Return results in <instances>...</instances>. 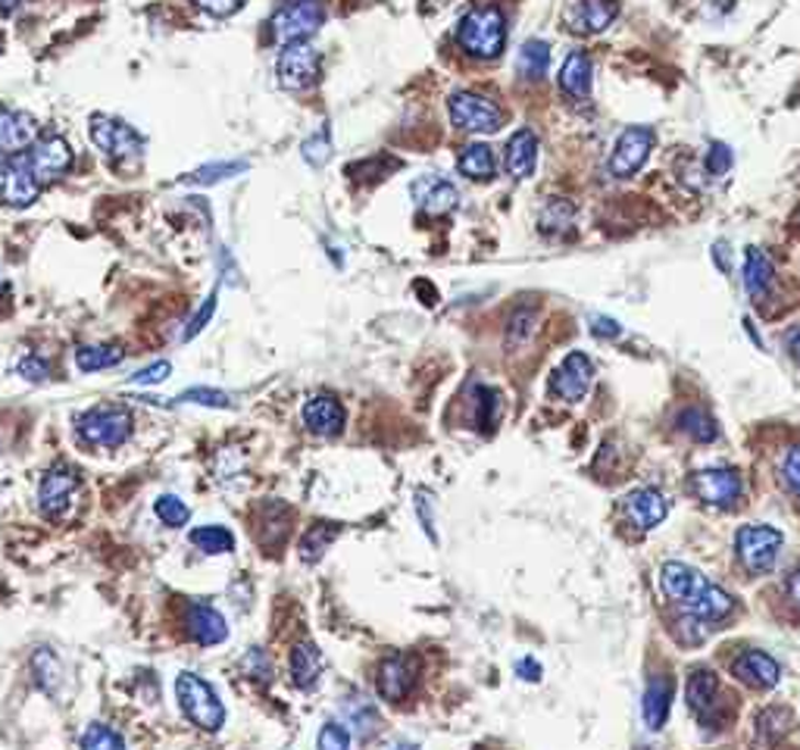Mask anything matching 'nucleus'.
<instances>
[{"instance_id": "nucleus-30", "label": "nucleus", "mask_w": 800, "mask_h": 750, "mask_svg": "<svg viewBox=\"0 0 800 750\" xmlns=\"http://www.w3.org/2000/svg\"><path fill=\"white\" fill-rule=\"evenodd\" d=\"M457 169L472 179V182H492L494 179V169H497V163H494V150L488 144H466L463 147V154H460V160H457Z\"/></svg>"}, {"instance_id": "nucleus-41", "label": "nucleus", "mask_w": 800, "mask_h": 750, "mask_svg": "<svg viewBox=\"0 0 800 750\" xmlns=\"http://www.w3.org/2000/svg\"><path fill=\"white\" fill-rule=\"evenodd\" d=\"M788 729H791V713L785 710V707H769V710L759 713L757 731L766 745H776V741H781V735H785Z\"/></svg>"}, {"instance_id": "nucleus-34", "label": "nucleus", "mask_w": 800, "mask_h": 750, "mask_svg": "<svg viewBox=\"0 0 800 750\" xmlns=\"http://www.w3.org/2000/svg\"><path fill=\"white\" fill-rule=\"evenodd\" d=\"M123 350L113 345H82L76 350V366H79V372H101V369L123 363Z\"/></svg>"}, {"instance_id": "nucleus-6", "label": "nucleus", "mask_w": 800, "mask_h": 750, "mask_svg": "<svg viewBox=\"0 0 800 750\" xmlns=\"http://www.w3.org/2000/svg\"><path fill=\"white\" fill-rule=\"evenodd\" d=\"M88 125H91V142H94V147L110 163L125 166V163H135L142 157L144 138L132 125H125L123 120H113V116L98 113V116H91Z\"/></svg>"}, {"instance_id": "nucleus-21", "label": "nucleus", "mask_w": 800, "mask_h": 750, "mask_svg": "<svg viewBox=\"0 0 800 750\" xmlns=\"http://www.w3.org/2000/svg\"><path fill=\"white\" fill-rule=\"evenodd\" d=\"M185 631L191 641L213 648V645H223L228 638L226 616L210 604H191L185 613Z\"/></svg>"}, {"instance_id": "nucleus-37", "label": "nucleus", "mask_w": 800, "mask_h": 750, "mask_svg": "<svg viewBox=\"0 0 800 750\" xmlns=\"http://www.w3.org/2000/svg\"><path fill=\"white\" fill-rule=\"evenodd\" d=\"M191 545L204 553H232L235 535L226 526H201L191 531Z\"/></svg>"}, {"instance_id": "nucleus-27", "label": "nucleus", "mask_w": 800, "mask_h": 750, "mask_svg": "<svg viewBox=\"0 0 800 750\" xmlns=\"http://www.w3.org/2000/svg\"><path fill=\"white\" fill-rule=\"evenodd\" d=\"M776 269L769 264V257L759 247H747L744 254V291L751 294V301H763L773 288Z\"/></svg>"}, {"instance_id": "nucleus-2", "label": "nucleus", "mask_w": 800, "mask_h": 750, "mask_svg": "<svg viewBox=\"0 0 800 750\" xmlns=\"http://www.w3.org/2000/svg\"><path fill=\"white\" fill-rule=\"evenodd\" d=\"M457 41L475 60H497L507 47V20L497 7H475L460 20Z\"/></svg>"}, {"instance_id": "nucleus-47", "label": "nucleus", "mask_w": 800, "mask_h": 750, "mask_svg": "<svg viewBox=\"0 0 800 750\" xmlns=\"http://www.w3.org/2000/svg\"><path fill=\"white\" fill-rule=\"evenodd\" d=\"M179 401L185 404H201V406H216V410H228L232 398L226 391H216V388H191L185 394H179Z\"/></svg>"}, {"instance_id": "nucleus-29", "label": "nucleus", "mask_w": 800, "mask_h": 750, "mask_svg": "<svg viewBox=\"0 0 800 750\" xmlns=\"http://www.w3.org/2000/svg\"><path fill=\"white\" fill-rule=\"evenodd\" d=\"M345 716H348V726H353V731H357L360 741H372V738L382 731V716H379L375 704H372L367 694H353V697H348Z\"/></svg>"}, {"instance_id": "nucleus-11", "label": "nucleus", "mask_w": 800, "mask_h": 750, "mask_svg": "<svg viewBox=\"0 0 800 750\" xmlns=\"http://www.w3.org/2000/svg\"><path fill=\"white\" fill-rule=\"evenodd\" d=\"M657 144V135L651 125H632L626 128L613 144V154H610V172L616 179H626V176H635L638 169L647 163L651 150Z\"/></svg>"}, {"instance_id": "nucleus-49", "label": "nucleus", "mask_w": 800, "mask_h": 750, "mask_svg": "<svg viewBox=\"0 0 800 750\" xmlns=\"http://www.w3.org/2000/svg\"><path fill=\"white\" fill-rule=\"evenodd\" d=\"M500 413V394L494 388H478V423L485 428H494Z\"/></svg>"}, {"instance_id": "nucleus-43", "label": "nucleus", "mask_w": 800, "mask_h": 750, "mask_svg": "<svg viewBox=\"0 0 800 750\" xmlns=\"http://www.w3.org/2000/svg\"><path fill=\"white\" fill-rule=\"evenodd\" d=\"M82 750H125L123 735L103 723H91L82 735Z\"/></svg>"}, {"instance_id": "nucleus-9", "label": "nucleus", "mask_w": 800, "mask_h": 750, "mask_svg": "<svg viewBox=\"0 0 800 750\" xmlns=\"http://www.w3.org/2000/svg\"><path fill=\"white\" fill-rule=\"evenodd\" d=\"M275 72H279V85L285 91H307L319 79V51L307 41L282 44Z\"/></svg>"}, {"instance_id": "nucleus-54", "label": "nucleus", "mask_w": 800, "mask_h": 750, "mask_svg": "<svg viewBox=\"0 0 800 750\" xmlns=\"http://www.w3.org/2000/svg\"><path fill=\"white\" fill-rule=\"evenodd\" d=\"M591 332H595L597 338H619V335H622L619 323L610 320V316H595V320H591Z\"/></svg>"}, {"instance_id": "nucleus-22", "label": "nucleus", "mask_w": 800, "mask_h": 750, "mask_svg": "<svg viewBox=\"0 0 800 750\" xmlns=\"http://www.w3.org/2000/svg\"><path fill=\"white\" fill-rule=\"evenodd\" d=\"M732 672L751 689H776L781 682V667L766 650H744L735 657Z\"/></svg>"}, {"instance_id": "nucleus-18", "label": "nucleus", "mask_w": 800, "mask_h": 750, "mask_svg": "<svg viewBox=\"0 0 800 750\" xmlns=\"http://www.w3.org/2000/svg\"><path fill=\"white\" fill-rule=\"evenodd\" d=\"M622 510H626L629 523L641 528V531L657 528L669 516V504H666V497L660 494L657 488H635L632 494H626Z\"/></svg>"}, {"instance_id": "nucleus-32", "label": "nucleus", "mask_w": 800, "mask_h": 750, "mask_svg": "<svg viewBox=\"0 0 800 750\" xmlns=\"http://www.w3.org/2000/svg\"><path fill=\"white\" fill-rule=\"evenodd\" d=\"M538 228L551 238H563L575 228V206L563 198H551V201L541 206V216H538Z\"/></svg>"}, {"instance_id": "nucleus-53", "label": "nucleus", "mask_w": 800, "mask_h": 750, "mask_svg": "<svg viewBox=\"0 0 800 750\" xmlns=\"http://www.w3.org/2000/svg\"><path fill=\"white\" fill-rule=\"evenodd\" d=\"M781 472H785V482L800 494V445L788 450V457L781 463Z\"/></svg>"}, {"instance_id": "nucleus-58", "label": "nucleus", "mask_w": 800, "mask_h": 750, "mask_svg": "<svg viewBox=\"0 0 800 750\" xmlns=\"http://www.w3.org/2000/svg\"><path fill=\"white\" fill-rule=\"evenodd\" d=\"M785 345H788V350H791V357H795V360L800 363V325H798V328H791V332H788Z\"/></svg>"}, {"instance_id": "nucleus-62", "label": "nucleus", "mask_w": 800, "mask_h": 750, "mask_svg": "<svg viewBox=\"0 0 800 750\" xmlns=\"http://www.w3.org/2000/svg\"><path fill=\"white\" fill-rule=\"evenodd\" d=\"M397 750H416V748H397Z\"/></svg>"}, {"instance_id": "nucleus-38", "label": "nucleus", "mask_w": 800, "mask_h": 750, "mask_svg": "<svg viewBox=\"0 0 800 750\" xmlns=\"http://www.w3.org/2000/svg\"><path fill=\"white\" fill-rule=\"evenodd\" d=\"M678 428H681V432H688L695 441H713V438L719 435L713 416H710V413H703V410H698V406H691V410H681V413H678Z\"/></svg>"}, {"instance_id": "nucleus-50", "label": "nucleus", "mask_w": 800, "mask_h": 750, "mask_svg": "<svg viewBox=\"0 0 800 750\" xmlns=\"http://www.w3.org/2000/svg\"><path fill=\"white\" fill-rule=\"evenodd\" d=\"M169 372H172V366L166 363V360H160V363L147 366V369H142V372H135V376L128 379V385H138V388L160 385V382L169 379Z\"/></svg>"}, {"instance_id": "nucleus-28", "label": "nucleus", "mask_w": 800, "mask_h": 750, "mask_svg": "<svg viewBox=\"0 0 800 750\" xmlns=\"http://www.w3.org/2000/svg\"><path fill=\"white\" fill-rule=\"evenodd\" d=\"M619 16V0H578L573 29L578 32H604Z\"/></svg>"}, {"instance_id": "nucleus-52", "label": "nucleus", "mask_w": 800, "mask_h": 750, "mask_svg": "<svg viewBox=\"0 0 800 750\" xmlns=\"http://www.w3.org/2000/svg\"><path fill=\"white\" fill-rule=\"evenodd\" d=\"M194 7H201L204 13L210 16H232V13H238L241 10V3L245 0H191Z\"/></svg>"}, {"instance_id": "nucleus-16", "label": "nucleus", "mask_w": 800, "mask_h": 750, "mask_svg": "<svg viewBox=\"0 0 800 750\" xmlns=\"http://www.w3.org/2000/svg\"><path fill=\"white\" fill-rule=\"evenodd\" d=\"M691 488L703 504L710 507H732L741 497V475L735 469H700L691 479Z\"/></svg>"}, {"instance_id": "nucleus-44", "label": "nucleus", "mask_w": 800, "mask_h": 750, "mask_svg": "<svg viewBox=\"0 0 800 750\" xmlns=\"http://www.w3.org/2000/svg\"><path fill=\"white\" fill-rule=\"evenodd\" d=\"M304 160L313 166V169H323L326 163L331 160V135H329V125H323V128H316L313 135H309L307 142H304Z\"/></svg>"}, {"instance_id": "nucleus-1", "label": "nucleus", "mask_w": 800, "mask_h": 750, "mask_svg": "<svg viewBox=\"0 0 800 750\" xmlns=\"http://www.w3.org/2000/svg\"><path fill=\"white\" fill-rule=\"evenodd\" d=\"M660 589L669 601L681 604L691 616H698L703 623H719V619L732 616V609H735V597L729 591L713 585L703 572L681 563V560L663 563Z\"/></svg>"}, {"instance_id": "nucleus-13", "label": "nucleus", "mask_w": 800, "mask_h": 750, "mask_svg": "<svg viewBox=\"0 0 800 750\" xmlns=\"http://www.w3.org/2000/svg\"><path fill=\"white\" fill-rule=\"evenodd\" d=\"M29 166L35 172V179L42 184L60 182L63 176L72 169V147L60 135H44L29 147Z\"/></svg>"}, {"instance_id": "nucleus-46", "label": "nucleus", "mask_w": 800, "mask_h": 750, "mask_svg": "<svg viewBox=\"0 0 800 750\" xmlns=\"http://www.w3.org/2000/svg\"><path fill=\"white\" fill-rule=\"evenodd\" d=\"M732 163H735V157H732V147L729 144H710V150H707V157H703V169L713 176V179H719V176H725L729 169H732Z\"/></svg>"}, {"instance_id": "nucleus-17", "label": "nucleus", "mask_w": 800, "mask_h": 750, "mask_svg": "<svg viewBox=\"0 0 800 750\" xmlns=\"http://www.w3.org/2000/svg\"><path fill=\"white\" fill-rule=\"evenodd\" d=\"M38 142V120L25 110L0 107V157H16Z\"/></svg>"}, {"instance_id": "nucleus-10", "label": "nucleus", "mask_w": 800, "mask_h": 750, "mask_svg": "<svg viewBox=\"0 0 800 750\" xmlns=\"http://www.w3.org/2000/svg\"><path fill=\"white\" fill-rule=\"evenodd\" d=\"M79 491V472L69 463H57L44 472L42 485H38V507H42L44 519H63Z\"/></svg>"}, {"instance_id": "nucleus-35", "label": "nucleus", "mask_w": 800, "mask_h": 750, "mask_svg": "<svg viewBox=\"0 0 800 750\" xmlns=\"http://www.w3.org/2000/svg\"><path fill=\"white\" fill-rule=\"evenodd\" d=\"M338 531H341V528L335 526V523H316L313 528H307V535L301 538V560H304V563L323 560V553H326L331 541L338 538Z\"/></svg>"}, {"instance_id": "nucleus-48", "label": "nucleus", "mask_w": 800, "mask_h": 750, "mask_svg": "<svg viewBox=\"0 0 800 750\" xmlns=\"http://www.w3.org/2000/svg\"><path fill=\"white\" fill-rule=\"evenodd\" d=\"M216 306H219V288H213V291L206 294L204 306H201V310L194 313V320L188 323L185 335H182L185 342H191V338H198V335L204 332L206 323H210V320H213V313H216Z\"/></svg>"}, {"instance_id": "nucleus-14", "label": "nucleus", "mask_w": 800, "mask_h": 750, "mask_svg": "<svg viewBox=\"0 0 800 750\" xmlns=\"http://www.w3.org/2000/svg\"><path fill=\"white\" fill-rule=\"evenodd\" d=\"M595 382V366L591 360L582 354V350H573L563 357V363L554 369V379H551V391H554L560 401L566 404H575L588 394V388Z\"/></svg>"}, {"instance_id": "nucleus-40", "label": "nucleus", "mask_w": 800, "mask_h": 750, "mask_svg": "<svg viewBox=\"0 0 800 750\" xmlns=\"http://www.w3.org/2000/svg\"><path fill=\"white\" fill-rule=\"evenodd\" d=\"M247 169V160H226V163H210V166H201L188 176L191 184H216L226 182L232 176H241Z\"/></svg>"}, {"instance_id": "nucleus-45", "label": "nucleus", "mask_w": 800, "mask_h": 750, "mask_svg": "<svg viewBox=\"0 0 800 750\" xmlns=\"http://www.w3.org/2000/svg\"><path fill=\"white\" fill-rule=\"evenodd\" d=\"M316 750H350V731L341 723H326L316 735Z\"/></svg>"}, {"instance_id": "nucleus-8", "label": "nucleus", "mask_w": 800, "mask_h": 750, "mask_svg": "<svg viewBox=\"0 0 800 750\" xmlns=\"http://www.w3.org/2000/svg\"><path fill=\"white\" fill-rule=\"evenodd\" d=\"M781 545H785V538H781L779 528L763 526V523L739 528V535H735L741 563L751 572H769L776 567L781 557Z\"/></svg>"}, {"instance_id": "nucleus-3", "label": "nucleus", "mask_w": 800, "mask_h": 750, "mask_svg": "<svg viewBox=\"0 0 800 750\" xmlns=\"http://www.w3.org/2000/svg\"><path fill=\"white\" fill-rule=\"evenodd\" d=\"M135 428V416L132 410L123 404H101L84 410L76 419V435L79 441L88 447H101V450H116L132 438Z\"/></svg>"}, {"instance_id": "nucleus-26", "label": "nucleus", "mask_w": 800, "mask_h": 750, "mask_svg": "<svg viewBox=\"0 0 800 750\" xmlns=\"http://www.w3.org/2000/svg\"><path fill=\"white\" fill-rule=\"evenodd\" d=\"M560 88L563 94H570L573 101H585L591 98V88H595V66H591V57L585 51H573L563 69H560Z\"/></svg>"}, {"instance_id": "nucleus-61", "label": "nucleus", "mask_w": 800, "mask_h": 750, "mask_svg": "<svg viewBox=\"0 0 800 750\" xmlns=\"http://www.w3.org/2000/svg\"><path fill=\"white\" fill-rule=\"evenodd\" d=\"M3 291H7V284H3V282H0V294H3Z\"/></svg>"}, {"instance_id": "nucleus-59", "label": "nucleus", "mask_w": 800, "mask_h": 750, "mask_svg": "<svg viewBox=\"0 0 800 750\" xmlns=\"http://www.w3.org/2000/svg\"><path fill=\"white\" fill-rule=\"evenodd\" d=\"M788 597H791V601H795V604L800 607V569H795V572H791V579H788Z\"/></svg>"}, {"instance_id": "nucleus-19", "label": "nucleus", "mask_w": 800, "mask_h": 750, "mask_svg": "<svg viewBox=\"0 0 800 750\" xmlns=\"http://www.w3.org/2000/svg\"><path fill=\"white\" fill-rule=\"evenodd\" d=\"M301 416H304V426L313 432V435H323V438H335V435H341V428H345V406L338 398H331V394H316V398H309L304 410H301Z\"/></svg>"}, {"instance_id": "nucleus-23", "label": "nucleus", "mask_w": 800, "mask_h": 750, "mask_svg": "<svg viewBox=\"0 0 800 750\" xmlns=\"http://www.w3.org/2000/svg\"><path fill=\"white\" fill-rule=\"evenodd\" d=\"M534 166H538V138H534L532 128H519L504 147V169H507L510 179L522 182V179L532 176Z\"/></svg>"}, {"instance_id": "nucleus-57", "label": "nucleus", "mask_w": 800, "mask_h": 750, "mask_svg": "<svg viewBox=\"0 0 800 750\" xmlns=\"http://www.w3.org/2000/svg\"><path fill=\"white\" fill-rule=\"evenodd\" d=\"M713 257H717V266L722 272H729L732 269V260H729V244H717L713 247Z\"/></svg>"}, {"instance_id": "nucleus-33", "label": "nucleus", "mask_w": 800, "mask_h": 750, "mask_svg": "<svg viewBox=\"0 0 800 750\" xmlns=\"http://www.w3.org/2000/svg\"><path fill=\"white\" fill-rule=\"evenodd\" d=\"M548 69H551V44L541 38L526 41L522 51H519V72L526 79L541 81L548 76Z\"/></svg>"}, {"instance_id": "nucleus-60", "label": "nucleus", "mask_w": 800, "mask_h": 750, "mask_svg": "<svg viewBox=\"0 0 800 750\" xmlns=\"http://www.w3.org/2000/svg\"><path fill=\"white\" fill-rule=\"evenodd\" d=\"M25 3H29V0H0V13L10 16V13H16L20 7H25Z\"/></svg>"}, {"instance_id": "nucleus-4", "label": "nucleus", "mask_w": 800, "mask_h": 750, "mask_svg": "<svg viewBox=\"0 0 800 750\" xmlns=\"http://www.w3.org/2000/svg\"><path fill=\"white\" fill-rule=\"evenodd\" d=\"M176 701H179V707H182V713H185V719L191 726H198V729L204 731L223 729V723H226V707H223V701H219L216 689H213L210 682H204L201 675L182 672V675L176 679Z\"/></svg>"}, {"instance_id": "nucleus-56", "label": "nucleus", "mask_w": 800, "mask_h": 750, "mask_svg": "<svg viewBox=\"0 0 800 750\" xmlns=\"http://www.w3.org/2000/svg\"><path fill=\"white\" fill-rule=\"evenodd\" d=\"M516 672H519V679L538 682V679H541V663H534L532 657H529V660H519V663H516Z\"/></svg>"}, {"instance_id": "nucleus-7", "label": "nucleus", "mask_w": 800, "mask_h": 750, "mask_svg": "<svg viewBox=\"0 0 800 750\" xmlns=\"http://www.w3.org/2000/svg\"><path fill=\"white\" fill-rule=\"evenodd\" d=\"M448 113L460 132H472V135H492L504 125V110L492 98L475 91H453L448 98Z\"/></svg>"}, {"instance_id": "nucleus-55", "label": "nucleus", "mask_w": 800, "mask_h": 750, "mask_svg": "<svg viewBox=\"0 0 800 750\" xmlns=\"http://www.w3.org/2000/svg\"><path fill=\"white\" fill-rule=\"evenodd\" d=\"M245 663H257V667H253V675H257V679H269V660L263 657V650H250Z\"/></svg>"}, {"instance_id": "nucleus-24", "label": "nucleus", "mask_w": 800, "mask_h": 750, "mask_svg": "<svg viewBox=\"0 0 800 750\" xmlns=\"http://www.w3.org/2000/svg\"><path fill=\"white\" fill-rule=\"evenodd\" d=\"M673 697H676V685L669 675H654L644 689V701H641V716L647 723V729L660 731L669 719L673 710Z\"/></svg>"}, {"instance_id": "nucleus-39", "label": "nucleus", "mask_w": 800, "mask_h": 750, "mask_svg": "<svg viewBox=\"0 0 800 750\" xmlns=\"http://www.w3.org/2000/svg\"><path fill=\"white\" fill-rule=\"evenodd\" d=\"M534 323H538V310L532 304L516 306L510 323H507V345L519 347L526 345L534 335Z\"/></svg>"}, {"instance_id": "nucleus-20", "label": "nucleus", "mask_w": 800, "mask_h": 750, "mask_svg": "<svg viewBox=\"0 0 800 750\" xmlns=\"http://www.w3.org/2000/svg\"><path fill=\"white\" fill-rule=\"evenodd\" d=\"M413 201L416 206L422 210V213H429V216H444V213H451L457 201H460V194H457V188H453L448 179H441V176H419L410 188Z\"/></svg>"}, {"instance_id": "nucleus-25", "label": "nucleus", "mask_w": 800, "mask_h": 750, "mask_svg": "<svg viewBox=\"0 0 800 750\" xmlns=\"http://www.w3.org/2000/svg\"><path fill=\"white\" fill-rule=\"evenodd\" d=\"M288 670H291V682L297 689L313 691L319 685L323 672H326V657H323V650L316 648L313 641H301V645H294V650H291Z\"/></svg>"}, {"instance_id": "nucleus-12", "label": "nucleus", "mask_w": 800, "mask_h": 750, "mask_svg": "<svg viewBox=\"0 0 800 750\" xmlns=\"http://www.w3.org/2000/svg\"><path fill=\"white\" fill-rule=\"evenodd\" d=\"M38 194H42V182L35 179L29 160L0 157V203L3 206L25 210L38 201Z\"/></svg>"}, {"instance_id": "nucleus-51", "label": "nucleus", "mask_w": 800, "mask_h": 750, "mask_svg": "<svg viewBox=\"0 0 800 750\" xmlns=\"http://www.w3.org/2000/svg\"><path fill=\"white\" fill-rule=\"evenodd\" d=\"M20 376H25L29 382H47L50 379V363L44 357H25L20 363Z\"/></svg>"}, {"instance_id": "nucleus-36", "label": "nucleus", "mask_w": 800, "mask_h": 750, "mask_svg": "<svg viewBox=\"0 0 800 750\" xmlns=\"http://www.w3.org/2000/svg\"><path fill=\"white\" fill-rule=\"evenodd\" d=\"M263 531H260V541L269 548H279L291 531V507L285 504H267L263 507Z\"/></svg>"}, {"instance_id": "nucleus-31", "label": "nucleus", "mask_w": 800, "mask_h": 750, "mask_svg": "<svg viewBox=\"0 0 800 750\" xmlns=\"http://www.w3.org/2000/svg\"><path fill=\"white\" fill-rule=\"evenodd\" d=\"M719 694V675L713 670H695L691 679H688V689H685V697H688V707L700 716L713 710Z\"/></svg>"}, {"instance_id": "nucleus-15", "label": "nucleus", "mask_w": 800, "mask_h": 750, "mask_svg": "<svg viewBox=\"0 0 800 750\" xmlns=\"http://www.w3.org/2000/svg\"><path fill=\"white\" fill-rule=\"evenodd\" d=\"M413 685H416V663L407 653H394L379 663V675H375V689L379 697L388 704H404L410 697Z\"/></svg>"}, {"instance_id": "nucleus-42", "label": "nucleus", "mask_w": 800, "mask_h": 750, "mask_svg": "<svg viewBox=\"0 0 800 750\" xmlns=\"http://www.w3.org/2000/svg\"><path fill=\"white\" fill-rule=\"evenodd\" d=\"M154 513H157V519H160L166 528H182V526H188V519H191V510H188V504L182 501V497H176V494H164V497H157Z\"/></svg>"}, {"instance_id": "nucleus-5", "label": "nucleus", "mask_w": 800, "mask_h": 750, "mask_svg": "<svg viewBox=\"0 0 800 750\" xmlns=\"http://www.w3.org/2000/svg\"><path fill=\"white\" fill-rule=\"evenodd\" d=\"M323 22H326L323 0H285L272 13L269 32L279 44H291V41H307L309 35H316Z\"/></svg>"}]
</instances>
